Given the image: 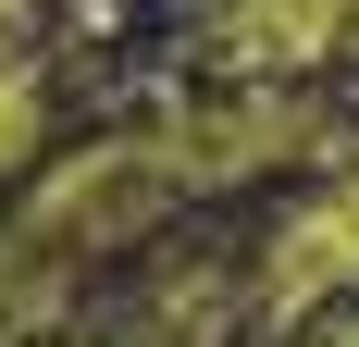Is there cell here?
Segmentation results:
<instances>
[{
	"mask_svg": "<svg viewBox=\"0 0 359 347\" xmlns=\"http://www.w3.org/2000/svg\"><path fill=\"white\" fill-rule=\"evenodd\" d=\"M347 261H359V211H310V223H297V248L273 261V285L297 298V285H323V273H347Z\"/></svg>",
	"mask_w": 359,
	"mask_h": 347,
	"instance_id": "6da1fadb",
	"label": "cell"
}]
</instances>
